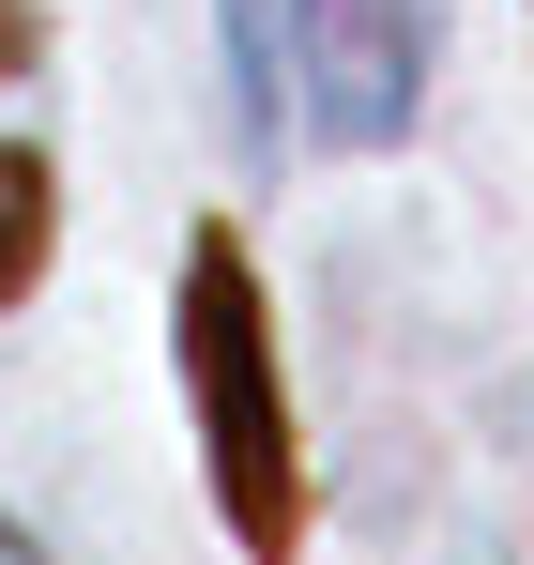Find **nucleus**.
<instances>
[{"instance_id": "nucleus-1", "label": "nucleus", "mask_w": 534, "mask_h": 565, "mask_svg": "<svg viewBox=\"0 0 534 565\" xmlns=\"http://www.w3.org/2000/svg\"><path fill=\"white\" fill-rule=\"evenodd\" d=\"M183 382H199V459H214V504L260 565H290L306 535V459H290V397H275V321H260V276L229 230L183 245Z\"/></svg>"}, {"instance_id": "nucleus-2", "label": "nucleus", "mask_w": 534, "mask_h": 565, "mask_svg": "<svg viewBox=\"0 0 534 565\" xmlns=\"http://www.w3.org/2000/svg\"><path fill=\"white\" fill-rule=\"evenodd\" d=\"M290 62L321 138H413L428 62H444V0H290Z\"/></svg>"}, {"instance_id": "nucleus-3", "label": "nucleus", "mask_w": 534, "mask_h": 565, "mask_svg": "<svg viewBox=\"0 0 534 565\" xmlns=\"http://www.w3.org/2000/svg\"><path fill=\"white\" fill-rule=\"evenodd\" d=\"M46 276V153H0V306Z\"/></svg>"}, {"instance_id": "nucleus-4", "label": "nucleus", "mask_w": 534, "mask_h": 565, "mask_svg": "<svg viewBox=\"0 0 534 565\" xmlns=\"http://www.w3.org/2000/svg\"><path fill=\"white\" fill-rule=\"evenodd\" d=\"M31 46H46V0H0V77H31Z\"/></svg>"}, {"instance_id": "nucleus-5", "label": "nucleus", "mask_w": 534, "mask_h": 565, "mask_svg": "<svg viewBox=\"0 0 534 565\" xmlns=\"http://www.w3.org/2000/svg\"><path fill=\"white\" fill-rule=\"evenodd\" d=\"M0 565H31V551H15V520H0Z\"/></svg>"}]
</instances>
